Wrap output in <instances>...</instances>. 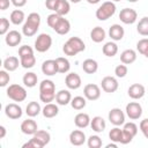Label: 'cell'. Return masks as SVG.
Instances as JSON below:
<instances>
[{"label":"cell","mask_w":148,"mask_h":148,"mask_svg":"<svg viewBox=\"0 0 148 148\" xmlns=\"http://www.w3.org/2000/svg\"><path fill=\"white\" fill-rule=\"evenodd\" d=\"M109 138L112 142H117V143H121L123 142V128H119L118 126L113 127L110 132H109Z\"/></svg>","instance_id":"cell-35"},{"label":"cell","mask_w":148,"mask_h":148,"mask_svg":"<svg viewBox=\"0 0 148 148\" xmlns=\"http://www.w3.org/2000/svg\"><path fill=\"white\" fill-rule=\"evenodd\" d=\"M90 127H91V130L95 131L96 133H102V132L105 130V127H106V123H105V120H104L101 116H96V117H94V118L91 119V121H90Z\"/></svg>","instance_id":"cell-25"},{"label":"cell","mask_w":148,"mask_h":148,"mask_svg":"<svg viewBox=\"0 0 148 148\" xmlns=\"http://www.w3.org/2000/svg\"><path fill=\"white\" fill-rule=\"evenodd\" d=\"M42 72L47 75V76H53L58 73V66H57V62L56 60L53 59H49V60H45L43 64H42Z\"/></svg>","instance_id":"cell-19"},{"label":"cell","mask_w":148,"mask_h":148,"mask_svg":"<svg viewBox=\"0 0 148 148\" xmlns=\"http://www.w3.org/2000/svg\"><path fill=\"white\" fill-rule=\"evenodd\" d=\"M5 113L10 119H18L22 117V108L16 103H9L5 108Z\"/></svg>","instance_id":"cell-16"},{"label":"cell","mask_w":148,"mask_h":148,"mask_svg":"<svg viewBox=\"0 0 148 148\" xmlns=\"http://www.w3.org/2000/svg\"><path fill=\"white\" fill-rule=\"evenodd\" d=\"M116 13V5L113 1H105L103 2L96 10V17L99 21H106Z\"/></svg>","instance_id":"cell-5"},{"label":"cell","mask_w":148,"mask_h":148,"mask_svg":"<svg viewBox=\"0 0 148 148\" xmlns=\"http://www.w3.org/2000/svg\"><path fill=\"white\" fill-rule=\"evenodd\" d=\"M10 2L15 6V7H23V6H25V3H27V0H10Z\"/></svg>","instance_id":"cell-50"},{"label":"cell","mask_w":148,"mask_h":148,"mask_svg":"<svg viewBox=\"0 0 148 148\" xmlns=\"http://www.w3.org/2000/svg\"><path fill=\"white\" fill-rule=\"evenodd\" d=\"M136 50L139 51V53H141V54L145 56V53H146L147 50H148V38H142V39H140V40L136 43Z\"/></svg>","instance_id":"cell-42"},{"label":"cell","mask_w":148,"mask_h":148,"mask_svg":"<svg viewBox=\"0 0 148 148\" xmlns=\"http://www.w3.org/2000/svg\"><path fill=\"white\" fill-rule=\"evenodd\" d=\"M23 148H43L44 147V145L39 141V140H37L36 138H34L32 136V139H30L28 142H25L23 146H22Z\"/></svg>","instance_id":"cell-44"},{"label":"cell","mask_w":148,"mask_h":148,"mask_svg":"<svg viewBox=\"0 0 148 148\" xmlns=\"http://www.w3.org/2000/svg\"><path fill=\"white\" fill-rule=\"evenodd\" d=\"M140 130H141L142 134L145 135V138L148 139V118L141 120V123H140Z\"/></svg>","instance_id":"cell-48"},{"label":"cell","mask_w":148,"mask_h":148,"mask_svg":"<svg viewBox=\"0 0 148 148\" xmlns=\"http://www.w3.org/2000/svg\"><path fill=\"white\" fill-rule=\"evenodd\" d=\"M119 18L125 24H133L138 18V13L133 8H124L119 13Z\"/></svg>","instance_id":"cell-11"},{"label":"cell","mask_w":148,"mask_h":148,"mask_svg":"<svg viewBox=\"0 0 148 148\" xmlns=\"http://www.w3.org/2000/svg\"><path fill=\"white\" fill-rule=\"evenodd\" d=\"M18 65H21V61H18V58L14 57V56H10V57H7L5 60H3V68L8 72H14L17 69Z\"/></svg>","instance_id":"cell-28"},{"label":"cell","mask_w":148,"mask_h":148,"mask_svg":"<svg viewBox=\"0 0 148 148\" xmlns=\"http://www.w3.org/2000/svg\"><path fill=\"white\" fill-rule=\"evenodd\" d=\"M145 57H146V58H148V50H147V52L145 53Z\"/></svg>","instance_id":"cell-56"},{"label":"cell","mask_w":148,"mask_h":148,"mask_svg":"<svg viewBox=\"0 0 148 148\" xmlns=\"http://www.w3.org/2000/svg\"><path fill=\"white\" fill-rule=\"evenodd\" d=\"M125 111H126V114H127V117H128L130 119L136 120V119H139V118L141 117V114H142V106H141V104L138 103V102H130V103L126 105Z\"/></svg>","instance_id":"cell-9"},{"label":"cell","mask_w":148,"mask_h":148,"mask_svg":"<svg viewBox=\"0 0 148 148\" xmlns=\"http://www.w3.org/2000/svg\"><path fill=\"white\" fill-rule=\"evenodd\" d=\"M38 131L37 123L34 119H25L21 124V132L27 135H34Z\"/></svg>","instance_id":"cell-17"},{"label":"cell","mask_w":148,"mask_h":148,"mask_svg":"<svg viewBox=\"0 0 148 148\" xmlns=\"http://www.w3.org/2000/svg\"><path fill=\"white\" fill-rule=\"evenodd\" d=\"M53 30L58 34V35H66L71 30V23L67 18H65L64 16H60L59 21L57 22V24L54 25Z\"/></svg>","instance_id":"cell-20"},{"label":"cell","mask_w":148,"mask_h":148,"mask_svg":"<svg viewBox=\"0 0 148 148\" xmlns=\"http://www.w3.org/2000/svg\"><path fill=\"white\" fill-rule=\"evenodd\" d=\"M127 1H130V2H136L138 0H127Z\"/></svg>","instance_id":"cell-57"},{"label":"cell","mask_w":148,"mask_h":148,"mask_svg":"<svg viewBox=\"0 0 148 148\" xmlns=\"http://www.w3.org/2000/svg\"><path fill=\"white\" fill-rule=\"evenodd\" d=\"M69 1H71V2H73V3H79L81 0H69Z\"/></svg>","instance_id":"cell-55"},{"label":"cell","mask_w":148,"mask_h":148,"mask_svg":"<svg viewBox=\"0 0 148 148\" xmlns=\"http://www.w3.org/2000/svg\"><path fill=\"white\" fill-rule=\"evenodd\" d=\"M136 134H138V126L134 123L130 121V123L124 124V127H123V135H124V138H123V142L121 143L123 145L130 143Z\"/></svg>","instance_id":"cell-8"},{"label":"cell","mask_w":148,"mask_h":148,"mask_svg":"<svg viewBox=\"0 0 148 148\" xmlns=\"http://www.w3.org/2000/svg\"><path fill=\"white\" fill-rule=\"evenodd\" d=\"M71 101H72V95L66 89L59 90L56 95V102L59 105H67L68 103H71Z\"/></svg>","instance_id":"cell-24"},{"label":"cell","mask_w":148,"mask_h":148,"mask_svg":"<svg viewBox=\"0 0 148 148\" xmlns=\"http://www.w3.org/2000/svg\"><path fill=\"white\" fill-rule=\"evenodd\" d=\"M105 147L106 148H117V142H114V143H108Z\"/></svg>","instance_id":"cell-53"},{"label":"cell","mask_w":148,"mask_h":148,"mask_svg":"<svg viewBox=\"0 0 148 148\" xmlns=\"http://www.w3.org/2000/svg\"><path fill=\"white\" fill-rule=\"evenodd\" d=\"M34 138H36L37 140H39L44 146H46V145L50 142V140H51L50 133L46 132V131H44V130H38V131L34 134Z\"/></svg>","instance_id":"cell-40"},{"label":"cell","mask_w":148,"mask_h":148,"mask_svg":"<svg viewBox=\"0 0 148 148\" xmlns=\"http://www.w3.org/2000/svg\"><path fill=\"white\" fill-rule=\"evenodd\" d=\"M37 81H38V77H37V74L34 73V72H28L23 75V83L25 87L28 88H32L37 84Z\"/></svg>","instance_id":"cell-33"},{"label":"cell","mask_w":148,"mask_h":148,"mask_svg":"<svg viewBox=\"0 0 148 148\" xmlns=\"http://www.w3.org/2000/svg\"><path fill=\"white\" fill-rule=\"evenodd\" d=\"M22 40V36L17 30H10L6 34L5 37V42L8 46H17Z\"/></svg>","instance_id":"cell-18"},{"label":"cell","mask_w":148,"mask_h":148,"mask_svg":"<svg viewBox=\"0 0 148 148\" xmlns=\"http://www.w3.org/2000/svg\"><path fill=\"white\" fill-rule=\"evenodd\" d=\"M83 95L89 101H96L101 97V88L95 83H88L83 88Z\"/></svg>","instance_id":"cell-10"},{"label":"cell","mask_w":148,"mask_h":148,"mask_svg":"<svg viewBox=\"0 0 148 148\" xmlns=\"http://www.w3.org/2000/svg\"><path fill=\"white\" fill-rule=\"evenodd\" d=\"M10 81V76L8 74V71L2 69L0 71V86L1 87H6Z\"/></svg>","instance_id":"cell-45"},{"label":"cell","mask_w":148,"mask_h":148,"mask_svg":"<svg viewBox=\"0 0 148 148\" xmlns=\"http://www.w3.org/2000/svg\"><path fill=\"white\" fill-rule=\"evenodd\" d=\"M42 113L45 118H53L59 113V108H58L57 104L46 103L45 106L42 109Z\"/></svg>","instance_id":"cell-29"},{"label":"cell","mask_w":148,"mask_h":148,"mask_svg":"<svg viewBox=\"0 0 148 148\" xmlns=\"http://www.w3.org/2000/svg\"><path fill=\"white\" fill-rule=\"evenodd\" d=\"M69 142L73 146H82L86 142V134L81 130H74L69 134Z\"/></svg>","instance_id":"cell-21"},{"label":"cell","mask_w":148,"mask_h":148,"mask_svg":"<svg viewBox=\"0 0 148 148\" xmlns=\"http://www.w3.org/2000/svg\"><path fill=\"white\" fill-rule=\"evenodd\" d=\"M65 83L67 86L68 89H79L82 84V80H81V76L77 74V73H68L66 75V79H65Z\"/></svg>","instance_id":"cell-14"},{"label":"cell","mask_w":148,"mask_h":148,"mask_svg":"<svg viewBox=\"0 0 148 148\" xmlns=\"http://www.w3.org/2000/svg\"><path fill=\"white\" fill-rule=\"evenodd\" d=\"M136 60V52L132 49H127L121 52L120 54V61L125 65H131Z\"/></svg>","instance_id":"cell-26"},{"label":"cell","mask_w":148,"mask_h":148,"mask_svg":"<svg viewBox=\"0 0 148 148\" xmlns=\"http://www.w3.org/2000/svg\"><path fill=\"white\" fill-rule=\"evenodd\" d=\"M112 1H116V2H118V1H121V0H112Z\"/></svg>","instance_id":"cell-58"},{"label":"cell","mask_w":148,"mask_h":148,"mask_svg":"<svg viewBox=\"0 0 148 148\" xmlns=\"http://www.w3.org/2000/svg\"><path fill=\"white\" fill-rule=\"evenodd\" d=\"M56 84L51 80H43L39 83V99L42 102L51 103L56 99Z\"/></svg>","instance_id":"cell-1"},{"label":"cell","mask_w":148,"mask_h":148,"mask_svg":"<svg viewBox=\"0 0 148 148\" xmlns=\"http://www.w3.org/2000/svg\"><path fill=\"white\" fill-rule=\"evenodd\" d=\"M56 62H57V66H58V73H61V74H65L69 71L71 68V64L68 61V59L64 58V57H59L56 59Z\"/></svg>","instance_id":"cell-37"},{"label":"cell","mask_w":148,"mask_h":148,"mask_svg":"<svg viewBox=\"0 0 148 148\" xmlns=\"http://www.w3.org/2000/svg\"><path fill=\"white\" fill-rule=\"evenodd\" d=\"M136 31L141 36H148V16H143L139 21L136 25Z\"/></svg>","instance_id":"cell-38"},{"label":"cell","mask_w":148,"mask_h":148,"mask_svg":"<svg viewBox=\"0 0 148 148\" xmlns=\"http://www.w3.org/2000/svg\"><path fill=\"white\" fill-rule=\"evenodd\" d=\"M7 96L14 102H23L27 98V90L20 84H10L7 88Z\"/></svg>","instance_id":"cell-6"},{"label":"cell","mask_w":148,"mask_h":148,"mask_svg":"<svg viewBox=\"0 0 148 148\" xmlns=\"http://www.w3.org/2000/svg\"><path fill=\"white\" fill-rule=\"evenodd\" d=\"M127 94L128 96L132 98V99H140L145 96L146 94V89L142 84L140 83H133L128 87V90H127Z\"/></svg>","instance_id":"cell-15"},{"label":"cell","mask_w":148,"mask_h":148,"mask_svg":"<svg viewBox=\"0 0 148 148\" xmlns=\"http://www.w3.org/2000/svg\"><path fill=\"white\" fill-rule=\"evenodd\" d=\"M9 0H0V10H6L9 7Z\"/></svg>","instance_id":"cell-51"},{"label":"cell","mask_w":148,"mask_h":148,"mask_svg":"<svg viewBox=\"0 0 148 148\" xmlns=\"http://www.w3.org/2000/svg\"><path fill=\"white\" fill-rule=\"evenodd\" d=\"M52 45V37L49 34H40L35 40V50L37 52H46Z\"/></svg>","instance_id":"cell-7"},{"label":"cell","mask_w":148,"mask_h":148,"mask_svg":"<svg viewBox=\"0 0 148 148\" xmlns=\"http://www.w3.org/2000/svg\"><path fill=\"white\" fill-rule=\"evenodd\" d=\"M105 36H106V32L105 30L102 28V27H95L92 28V30L90 31V38L92 42L95 43H101L105 39Z\"/></svg>","instance_id":"cell-27"},{"label":"cell","mask_w":148,"mask_h":148,"mask_svg":"<svg viewBox=\"0 0 148 148\" xmlns=\"http://www.w3.org/2000/svg\"><path fill=\"white\" fill-rule=\"evenodd\" d=\"M58 1L59 0H46L45 1V6H46V8L47 9H50V10H56V7H57V3H58Z\"/></svg>","instance_id":"cell-49"},{"label":"cell","mask_w":148,"mask_h":148,"mask_svg":"<svg viewBox=\"0 0 148 148\" xmlns=\"http://www.w3.org/2000/svg\"><path fill=\"white\" fill-rule=\"evenodd\" d=\"M87 145L89 148H99L102 147V139L98 135H90L87 141Z\"/></svg>","instance_id":"cell-41"},{"label":"cell","mask_w":148,"mask_h":148,"mask_svg":"<svg viewBox=\"0 0 148 148\" xmlns=\"http://www.w3.org/2000/svg\"><path fill=\"white\" fill-rule=\"evenodd\" d=\"M124 35H125V30L120 24H112L109 29V36L111 37L112 40H116V42L121 40Z\"/></svg>","instance_id":"cell-22"},{"label":"cell","mask_w":148,"mask_h":148,"mask_svg":"<svg viewBox=\"0 0 148 148\" xmlns=\"http://www.w3.org/2000/svg\"><path fill=\"white\" fill-rule=\"evenodd\" d=\"M82 69L83 72H86L87 74H94L97 72L98 69V64L96 60L94 59H86L82 62Z\"/></svg>","instance_id":"cell-30"},{"label":"cell","mask_w":148,"mask_h":148,"mask_svg":"<svg viewBox=\"0 0 148 148\" xmlns=\"http://www.w3.org/2000/svg\"><path fill=\"white\" fill-rule=\"evenodd\" d=\"M84 50H86V45H84L83 40L80 37H75V36L68 38V40L62 46L64 53L66 56H69V57L76 56L77 53H80Z\"/></svg>","instance_id":"cell-2"},{"label":"cell","mask_w":148,"mask_h":148,"mask_svg":"<svg viewBox=\"0 0 148 148\" xmlns=\"http://www.w3.org/2000/svg\"><path fill=\"white\" fill-rule=\"evenodd\" d=\"M9 31V21L6 17L0 18V35H6Z\"/></svg>","instance_id":"cell-47"},{"label":"cell","mask_w":148,"mask_h":148,"mask_svg":"<svg viewBox=\"0 0 148 148\" xmlns=\"http://www.w3.org/2000/svg\"><path fill=\"white\" fill-rule=\"evenodd\" d=\"M69 9H71V5L67 0H59L57 3L54 13L59 14L60 16H64V15H67L69 13Z\"/></svg>","instance_id":"cell-34"},{"label":"cell","mask_w":148,"mask_h":148,"mask_svg":"<svg viewBox=\"0 0 148 148\" xmlns=\"http://www.w3.org/2000/svg\"><path fill=\"white\" fill-rule=\"evenodd\" d=\"M90 121H91V119H90L89 114L88 113H84V112L77 113L75 116V118H74V124L79 128H86V127H88L90 125Z\"/></svg>","instance_id":"cell-23"},{"label":"cell","mask_w":148,"mask_h":148,"mask_svg":"<svg viewBox=\"0 0 148 148\" xmlns=\"http://www.w3.org/2000/svg\"><path fill=\"white\" fill-rule=\"evenodd\" d=\"M40 111H42V108H40L39 103H38V102H35V101L28 103V105H27V108H25V113H27L29 117H31V118L38 116V114L40 113Z\"/></svg>","instance_id":"cell-32"},{"label":"cell","mask_w":148,"mask_h":148,"mask_svg":"<svg viewBox=\"0 0 148 148\" xmlns=\"http://www.w3.org/2000/svg\"><path fill=\"white\" fill-rule=\"evenodd\" d=\"M59 18H60V15L59 14H57V13H53V14H50L49 16H47V18H46V22H47V25L50 27V28H54V25L57 24V22L59 21Z\"/></svg>","instance_id":"cell-46"},{"label":"cell","mask_w":148,"mask_h":148,"mask_svg":"<svg viewBox=\"0 0 148 148\" xmlns=\"http://www.w3.org/2000/svg\"><path fill=\"white\" fill-rule=\"evenodd\" d=\"M109 120L114 126H120L125 124V113L119 108H113L109 112Z\"/></svg>","instance_id":"cell-12"},{"label":"cell","mask_w":148,"mask_h":148,"mask_svg":"<svg viewBox=\"0 0 148 148\" xmlns=\"http://www.w3.org/2000/svg\"><path fill=\"white\" fill-rule=\"evenodd\" d=\"M101 87H102V89L105 92L111 94V92L117 91V89L119 87V83H118L116 77H113V76H105L101 81Z\"/></svg>","instance_id":"cell-13"},{"label":"cell","mask_w":148,"mask_h":148,"mask_svg":"<svg viewBox=\"0 0 148 148\" xmlns=\"http://www.w3.org/2000/svg\"><path fill=\"white\" fill-rule=\"evenodd\" d=\"M10 22L13 23V24H15V25H18V24H21L23 21H24V18H25V15H24V12L23 10H21V9H15V10H13L12 13H10Z\"/></svg>","instance_id":"cell-36"},{"label":"cell","mask_w":148,"mask_h":148,"mask_svg":"<svg viewBox=\"0 0 148 148\" xmlns=\"http://www.w3.org/2000/svg\"><path fill=\"white\" fill-rule=\"evenodd\" d=\"M88 1V3H90V5H96V3H98L101 0H87Z\"/></svg>","instance_id":"cell-54"},{"label":"cell","mask_w":148,"mask_h":148,"mask_svg":"<svg viewBox=\"0 0 148 148\" xmlns=\"http://www.w3.org/2000/svg\"><path fill=\"white\" fill-rule=\"evenodd\" d=\"M71 105H72V108L75 109V110H82V109L86 108V105H87L86 97H82V96H75L74 98H72V101H71Z\"/></svg>","instance_id":"cell-39"},{"label":"cell","mask_w":148,"mask_h":148,"mask_svg":"<svg viewBox=\"0 0 148 148\" xmlns=\"http://www.w3.org/2000/svg\"><path fill=\"white\" fill-rule=\"evenodd\" d=\"M102 52L106 57H114L118 53V45L114 42H108L102 47Z\"/></svg>","instance_id":"cell-31"},{"label":"cell","mask_w":148,"mask_h":148,"mask_svg":"<svg viewBox=\"0 0 148 148\" xmlns=\"http://www.w3.org/2000/svg\"><path fill=\"white\" fill-rule=\"evenodd\" d=\"M18 57L21 66L23 68H32L36 64V57L34 54V49L29 45H22L18 49Z\"/></svg>","instance_id":"cell-4"},{"label":"cell","mask_w":148,"mask_h":148,"mask_svg":"<svg viewBox=\"0 0 148 148\" xmlns=\"http://www.w3.org/2000/svg\"><path fill=\"white\" fill-rule=\"evenodd\" d=\"M40 25V16L38 13H30L28 15V18L25 20L23 27H22V32L27 37L34 36L37 30L39 29Z\"/></svg>","instance_id":"cell-3"},{"label":"cell","mask_w":148,"mask_h":148,"mask_svg":"<svg viewBox=\"0 0 148 148\" xmlns=\"http://www.w3.org/2000/svg\"><path fill=\"white\" fill-rule=\"evenodd\" d=\"M128 73V68L125 64H121V65H118L116 68H114V74L117 77H125L126 74Z\"/></svg>","instance_id":"cell-43"},{"label":"cell","mask_w":148,"mask_h":148,"mask_svg":"<svg viewBox=\"0 0 148 148\" xmlns=\"http://www.w3.org/2000/svg\"><path fill=\"white\" fill-rule=\"evenodd\" d=\"M6 136V127L0 126V139H3Z\"/></svg>","instance_id":"cell-52"}]
</instances>
